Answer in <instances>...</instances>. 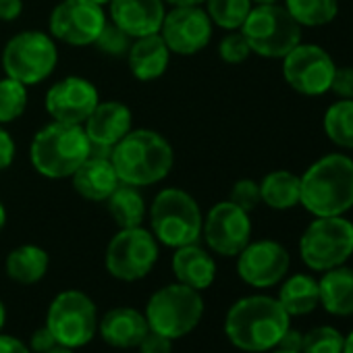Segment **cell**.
Masks as SVG:
<instances>
[{
  "instance_id": "1",
  "label": "cell",
  "mask_w": 353,
  "mask_h": 353,
  "mask_svg": "<svg viewBox=\"0 0 353 353\" xmlns=\"http://www.w3.org/2000/svg\"><path fill=\"white\" fill-rule=\"evenodd\" d=\"M299 204L312 216H345L353 208V158L343 152L320 156L299 176Z\"/></svg>"
},
{
  "instance_id": "2",
  "label": "cell",
  "mask_w": 353,
  "mask_h": 353,
  "mask_svg": "<svg viewBox=\"0 0 353 353\" xmlns=\"http://www.w3.org/2000/svg\"><path fill=\"white\" fill-rule=\"evenodd\" d=\"M291 326V316L276 297L250 295L231 305L225 318L229 341L248 353L276 349L283 332Z\"/></svg>"
},
{
  "instance_id": "3",
  "label": "cell",
  "mask_w": 353,
  "mask_h": 353,
  "mask_svg": "<svg viewBox=\"0 0 353 353\" xmlns=\"http://www.w3.org/2000/svg\"><path fill=\"white\" fill-rule=\"evenodd\" d=\"M110 162L119 181L143 188L162 181L174 162L172 145L152 129H131L117 145H112Z\"/></svg>"
},
{
  "instance_id": "4",
  "label": "cell",
  "mask_w": 353,
  "mask_h": 353,
  "mask_svg": "<svg viewBox=\"0 0 353 353\" xmlns=\"http://www.w3.org/2000/svg\"><path fill=\"white\" fill-rule=\"evenodd\" d=\"M90 139L83 125L50 123L42 127L30 145V160L34 168L48 179H67L88 160Z\"/></svg>"
},
{
  "instance_id": "5",
  "label": "cell",
  "mask_w": 353,
  "mask_h": 353,
  "mask_svg": "<svg viewBox=\"0 0 353 353\" xmlns=\"http://www.w3.org/2000/svg\"><path fill=\"white\" fill-rule=\"evenodd\" d=\"M152 235L168 248L198 243L202 237V210L198 202L183 190H162L150 208Z\"/></svg>"
},
{
  "instance_id": "6",
  "label": "cell",
  "mask_w": 353,
  "mask_h": 353,
  "mask_svg": "<svg viewBox=\"0 0 353 353\" xmlns=\"http://www.w3.org/2000/svg\"><path fill=\"white\" fill-rule=\"evenodd\" d=\"M143 316L150 330L168 339H181L200 324L204 316V299L200 291L188 285H166L150 297Z\"/></svg>"
},
{
  "instance_id": "7",
  "label": "cell",
  "mask_w": 353,
  "mask_h": 353,
  "mask_svg": "<svg viewBox=\"0 0 353 353\" xmlns=\"http://www.w3.org/2000/svg\"><path fill=\"white\" fill-rule=\"evenodd\" d=\"M299 256L314 272L343 266L353 256V223L345 216H316L299 237Z\"/></svg>"
},
{
  "instance_id": "8",
  "label": "cell",
  "mask_w": 353,
  "mask_h": 353,
  "mask_svg": "<svg viewBox=\"0 0 353 353\" xmlns=\"http://www.w3.org/2000/svg\"><path fill=\"white\" fill-rule=\"evenodd\" d=\"M254 54L262 59H283L301 42V26L285 5H256L241 26Z\"/></svg>"
},
{
  "instance_id": "9",
  "label": "cell",
  "mask_w": 353,
  "mask_h": 353,
  "mask_svg": "<svg viewBox=\"0 0 353 353\" xmlns=\"http://www.w3.org/2000/svg\"><path fill=\"white\" fill-rule=\"evenodd\" d=\"M59 63V50L52 36L36 30L13 36L3 50V67L7 77L26 85H36L52 75Z\"/></svg>"
},
{
  "instance_id": "10",
  "label": "cell",
  "mask_w": 353,
  "mask_h": 353,
  "mask_svg": "<svg viewBox=\"0 0 353 353\" xmlns=\"http://www.w3.org/2000/svg\"><path fill=\"white\" fill-rule=\"evenodd\" d=\"M46 326L57 343L69 349L88 345L98 330V312L94 301L75 289L59 293L46 314Z\"/></svg>"
},
{
  "instance_id": "11",
  "label": "cell",
  "mask_w": 353,
  "mask_h": 353,
  "mask_svg": "<svg viewBox=\"0 0 353 353\" xmlns=\"http://www.w3.org/2000/svg\"><path fill=\"white\" fill-rule=\"evenodd\" d=\"M158 260L156 237L141 229H121L106 248V268L119 281H139L143 279Z\"/></svg>"
},
{
  "instance_id": "12",
  "label": "cell",
  "mask_w": 353,
  "mask_h": 353,
  "mask_svg": "<svg viewBox=\"0 0 353 353\" xmlns=\"http://www.w3.org/2000/svg\"><path fill=\"white\" fill-rule=\"evenodd\" d=\"M283 77L287 85L301 96H324L330 92V81L334 75V61L318 44L299 42L283 59Z\"/></svg>"
},
{
  "instance_id": "13",
  "label": "cell",
  "mask_w": 353,
  "mask_h": 353,
  "mask_svg": "<svg viewBox=\"0 0 353 353\" xmlns=\"http://www.w3.org/2000/svg\"><path fill=\"white\" fill-rule=\"evenodd\" d=\"M104 9L92 0H61L50 13V36L69 46H92L106 26Z\"/></svg>"
},
{
  "instance_id": "14",
  "label": "cell",
  "mask_w": 353,
  "mask_h": 353,
  "mask_svg": "<svg viewBox=\"0 0 353 353\" xmlns=\"http://www.w3.org/2000/svg\"><path fill=\"white\" fill-rule=\"evenodd\" d=\"M202 233L212 252L233 258L252 241L250 212L241 210L229 200L219 202L208 210L202 223Z\"/></svg>"
},
{
  "instance_id": "15",
  "label": "cell",
  "mask_w": 353,
  "mask_h": 353,
  "mask_svg": "<svg viewBox=\"0 0 353 353\" xmlns=\"http://www.w3.org/2000/svg\"><path fill=\"white\" fill-rule=\"evenodd\" d=\"M158 34L170 52L192 57L210 44L212 21L202 7H172L164 13Z\"/></svg>"
},
{
  "instance_id": "16",
  "label": "cell",
  "mask_w": 353,
  "mask_h": 353,
  "mask_svg": "<svg viewBox=\"0 0 353 353\" xmlns=\"http://www.w3.org/2000/svg\"><path fill=\"white\" fill-rule=\"evenodd\" d=\"M291 266L287 248L274 239L250 241L237 254V274L243 283L256 289H268L279 285Z\"/></svg>"
},
{
  "instance_id": "17",
  "label": "cell",
  "mask_w": 353,
  "mask_h": 353,
  "mask_svg": "<svg viewBox=\"0 0 353 353\" xmlns=\"http://www.w3.org/2000/svg\"><path fill=\"white\" fill-rule=\"evenodd\" d=\"M98 102L100 98L96 85L77 75L57 81L46 94L48 114L67 125H83Z\"/></svg>"
},
{
  "instance_id": "18",
  "label": "cell",
  "mask_w": 353,
  "mask_h": 353,
  "mask_svg": "<svg viewBox=\"0 0 353 353\" xmlns=\"http://www.w3.org/2000/svg\"><path fill=\"white\" fill-rule=\"evenodd\" d=\"M110 19L133 40L160 32L164 0H110Z\"/></svg>"
},
{
  "instance_id": "19",
  "label": "cell",
  "mask_w": 353,
  "mask_h": 353,
  "mask_svg": "<svg viewBox=\"0 0 353 353\" xmlns=\"http://www.w3.org/2000/svg\"><path fill=\"white\" fill-rule=\"evenodd\" d=\"M83 125L92 145L112 148L131 131L133 117L123 102L108 100V102H98V106L92 110V114Z\"/></svg>"
},
{
  "instance_id": "20",
  "label": "cell",
  "mask_w": 353,
  "mask_h": 353,
  "mask_svg": "<svg viewBox=\"0 0 353 353\" xmlns=\"http://www.w3.org/2000/svg\"><path fill=\"white\" fill-rule=\"evenodd\" d=\"M119 174L106 156H88V160L73 172L75 192L92 202H106L119 188Z\"/></svg>"
},
{
  "instance_id": "21",
  "label": "cell",
  "mask_w": 353,
  "mask_h": 353,
  "mask_svg": "<svg viewBox=\"0 0 353 353\" xmlns=\"http://www.w3.org/2000/svg\"><path fill=\"white\" fill-rule=\"evenodd\" d=\"M98 330L102 339L119 349H131L141 343L145 332L150 330L148 320L133 307H112L98 322Z\"/></svg>"
},
{
  "instance_id": "22",
  "label": "cell",
  "mask_w": 353,
  "mask_h": 353,
  "mask_svg": "<svg viewBox=\"0 0 353 353\" xmlns=\"http://www.w3.org/2000/svg\"><path fill=\"white\" fill-rule=\"evenodd\" d=\"M172 272L176 276V283L188 285L196 291H204L216 279V264L204 248H200L198 243H190L176 248L172 256Z\"/></svg>"
},
{
  "instance_id": "23",
  "label": "cell",
  "mask_w": 353,
  "mask_h": 353,
  "mask_svg": "<svg viewBox=\"0 0 353 353\" xmlns=\"http://www.w3.org/2000/svg\"><path fill=\"white\" fill-rule=\"evenodd\" d=\"M168 61H170V50L160 38V34L135 38L127 52L131 75L139 81H152L162 77L164 71L168 69Z\"/></svg>"
},
{
  "instance_id": "24",
  "label": "cell",
  "mask_w": 353,
  "mask_h": 353,
  "mask_svg": "<svg viewBox=\"0 0 353 353\" xmlns=\"http://www.w3.org/2000/svg\"><path fill=\"white\" fill-rule=\"evenodd\" d=\"M320 305L332 316H353V268L336 266L322 272L318 281Z\"/></svg>"
},
{
  "instance_id": "25",
  "label": "cell",
  "mask_w": 353,
  "mask_h": 353,
  "mask_svg": "<svg viewBox=\"0 0 353 353\" xmlns=\"http://www.w3.org/2000/svg\"><path fill=\"white\" fill-rule=\"evenodd\" d=\"M260 198L272 210H291L299 206L301 200V183L299 174L279 168L268 172L260 181Z\"/></svg>"
},
{
  "instance_id": "26",
  "label": "cell",
  "mask_w": 353,
  "mask_h": 353,
  "mask_svg": "<svg viewBox=\"0 0 353 353\" xmlns=\"http://www.w3.org/2000/svg\"><path fill=\"white\" fill-rule=\"evenodd\" d=\"M276 299L289 316H307L320 305L318 281L310 274L297 272L285 279Z\"/></svg>"
},
{
  "instance_id": "27",
  "label": "cell",
  "mask_w": 353,
  "mask_h": 353,
  "mask_svg": "<svg viewBox=\"0 0 353 353\" xmlns=\"http://www.w3.org/2000/svg\"><path fill=\"white\" fill-rule=\"evenodd\" d=\"M50 258L38 245H19L7 256V274L19 285H34L44 279Z\"/></svg>"
},
{
  "instance_id": "28",
  "label": "cell",
  "mask_w": 353,
  "mask_h": 353,
  "mask_svg": "<svg viewBox=\"0 0 353 353\" xmlns=\"http://www.w3.org/2000/svg\"><path fill=\"white\" fill-rule=\"evenodd\" d=\"M108 212L121 229L141 227L145 219V202L137 188L119 183V188L108 196Z\"/></svg>"
},
{
  "instance_id": "29",
  "label": "cell",
  "mask_w": 353,
  "mask_h": 353,
  "mask_svg": "<svg viewBox=\"0 0 353 353\" xmlns=\"http://www.w3.org/2000/svg\"><path fill=\"white\" fill-rule=\"evenodd\" d=\"M326 137L341 150H353V100L332 102L322 119Z\"/></svg>"
},
{
  "instance_id": "30",
  "label": "cell",
  "mask_w": 353,
  "mask_h": 353,
  "mask_svg": "<svg viewBox=\"0 0 353 353\" xmlns=\"http://www.w3.org/2000/svg\"><path fill=\"white\" fill-rule=\"evenodd\" d=\"M285 9L301 28H322L336 19L339 0H285Z\"/></svg>"
},
{
  "instance_id": "31",
  "label": "cell",
  "mask_w": 353,
  "mask_h": 353,
  "mask_svg": "<svg viewBox=\"0 0 353 353\" xmlns=\"http://www.w3.org/2000/svg\"><path fill=\"white\" fill-rule=\"evenodd\" d=\"M210 21L227 32L241 30L252 11V0H206Z\"/></svg>"
},
{
  "instance_id": "32",
  "label": "cell",
  "mask_w": 353,
  "mask_h": 353,
  "mask_svg": "<svg viewBox=\"0 0 353 353\" xmlns=\"http://www.w3.org/2000/svg\"><path fill=\"white\" fill-rule=\"evenodd\" d=\"M28 106V85L5 77L0 79V123H13L26 112Z\"/></svg>"
},
{
  "instance_id": "33",
  "label": "cell",
  "mask_w": 353,
  "mask_h": 353,
  "mask_svg": "<svg viewBox=\"0 0 353 353\" xmlns=\"http://www.w3.org/2000/svg\"><path fill=\"white\" fill-rule=\"evenodd\" d=\"M345 334L334 326H316L303 334L301 353H343Z\"/></svg>"
},
{
  "instance_id": "34",
  "label": "cell",
  "mask_w": 353,
  "mask_h": 353,
  "mask_svg": "<svg viewBox=\"0 0 353 353\" xmlns=\"http://www.w3.org/2000/svg\"><path fill=\"white\" fill-rule=\"evenodd\" d=\"M131 42H133V38L129 34H125L114 23H106L104 30H102V34L94 42V46L100 52L108 54V57H127V52L131 48Z\"/></svg>"
},
{
  "instance_id": "35",
  "label": "cell",
  "mask_w": 353,
  "mask_h": 353,
  "mask_svg": "<svg viewBox=\"0 0 353 353\" xmlns=\"http://www.w3.org/2000/svg\"><path fill=\"white\" fill-rule=\"evenodd\" d=\"M250 54H252V48H250L248 40L243 38L241 30L229 32L219 44V57L229 65H239V63L248 61Z\"/></svg>"
},
{
  "instance_id": "36",
  "label": "cell",
  "mask_w": 353,
  "mask_h": 353,
  "mask_svg": "<svg viewBox=\"0 0 353 353\" xmlns=\"http://www.w3.org/2000/svg\"><path fill=\"white\" fill-rule=\"evenodd\" d=\"M229 202H233L235 206H239L245 212L256 210L262 204L260 198V183H256L254 179H239L229 196Z\"/></svg>"
},
{
  "instance_id": "37",
  "label": "cell",
  "mask_w": 353,
  "mask_h": 353,
  "mask_svg": "<svg viewBox=\"0 0 353 353\" xmlns=\"http://www.w3.org/2000/svg\"><path fill=\"white\" fill-rule=\"evenodd\" d=\"M330 92L339 100H353V67H336L332 81H330Z\"/></svg>"
},
{
  "instance_id": "38",
  "label": "cell",
  "mask_w": 353,
  "mask_h": 353,
  "mask_svg": "<svg viewBox=\"0 0 353 353\" xmlns=\"http://www.w3.org/2000/svg\"><path fill=\"white\" fill-rule=\"evenodd\" d=\"M137 347H139V353H172V339L156 330H148Z\"/></svg>"
},
{
  "instance_id": "39",
  "label": "cell",
  "mask_w": 353,
  "mask_h": 353,
  "mask_svg": "<svg viewBox=\"0 0 353 353\" xmlns=\"http://www.w3.org/2000/svg\"><path fill=\"white\" fill-rule=\"evenodd\" d=\"M59 343L54 339V334L50 332V328L44 324L42 328H38L34 334H32V341H30V349L36 351V353H48L50 349H54Z\"/></svg>"
},
{
  "instance_id": "40",
  "label": "cell",
  "mask_w": 353,
  "mask_h": 353,
  "mask_svg": "<svg viewBox=\"0 0 353 353\" xmlns=\"http://www.w3.org/2000/svg\"><path fill=\"white\" fill-rule=\"evenodd\" d=\"M15 160V141L7 129L0 127V170H5Z\"/></svg>"
},
{
  "instance_id": "41",
  "label": "cell",
  "mask_w": 353,
  "mask_h": 353,
  "mask_svg": "<svg viewBox=\"0 0 353 353\" xmlns=\"http://www.w3.org/2000/svg\"><path fill=\"white\" fill-rule=\"evenodd\" d=\"M301 345H303V332H299L297 328H287L276 345V349H285V351H293V353H301Z\"/></svg>"
},
{
  "instance_id": "42",
  "label": "cell",
  "mask_w": 353,
  "mask_h": 353,
  "mask_svg": "<svg viewBox=\"0 0 353 353\" xmlns=\"http://www.w3.org/2000/svg\"><path fill=\"white\" fill-rule=\"evenodd\" d=\"M23 11V0H0V21H15Z\"/></svg>"
},
{
  "instance_id": "43",
  "label": "cell",
  "mask_w": 353,
  "mask_h": 353,
  "mask_svg": "<svg viewBox=\"0 0 353 353\" xmlns=\"http://www.w3.org/2000/svg\"><path fill=\"white\" fill-rule=\"evenodd\" d=\"M0 353H32V349L23 341L0 332Z\"/></svg>"
},
{
  "instance_id": "44",
  "label": "cell",
  "mask_w": 353,
  "mask_h": 353,
  "mask_svg": "<svg viewBox=\"0 0 353 353\" xmlns=\"http://www.w3.org/2000/svg\"><path fill=\"white\" fill-rule=\"evenodd\" d=\"M164 3L172 5V7H200L206 0H164Z\"/></svg>"
},
{
  "instance_id": "45",
  "label": "cell",
  "mask_w": 353,
  "mask_h": 353,
  "mask_svg": "<svg viewBox=\"0 0 353 353\" xmlns=\"http://www.w3.org/2000/svg\"><path fill=\"white\" fill-rule=\"evenodd\" d=\"M343 353H353V330L345 336V345H343Z\"/></svg>"
},
{
  "instance_id": "46",
  "label": "cell",
  "mask_w": 353,
  "mask_h": 353,
  "mask_svg": "<svg viewBox=\"0 0 353 353\" xmlns=\"http://www.w3.org/2000/svg\"><path fill=\"white\" fill-rule=\"evenodd\" d=\"M5 225H7V210H5L3 202H0V233H3Z\"/></svg>"
},
{
  "instance_id": "47",
  "label": "cell",
  "mask_w": 353,
  "mask_h": 353,
  "mask_svg": "<svg viewBox=\"0 0 353 353\" xmlns=\"http://www.w3.org/2000/svg\"><path fill=\"white\" fill-rule=\"evenodd\" d=\"M5 322H7V310H5V303H3V299H0V330H3Z\"/></svg>"
},
{
  "instance_id": "48",
  "label": "cell",
  "mask_w": 353,
  "mask_h": 353,
  "mask_svg": "<svg viewBox=\"0 0 353 353\" xmlns=\"http://www.w3.org/2000/svg\"><path fill=\"white\" fill-rule=\"evenodd\" d=\"M48 353H73V349H69V347H63V345H57L54 349H50Z\"/></svg>"
},
{
  "instance_id": "49",
  "label": "cell",
  "mask_w": 353,
  "mask_h": 353,
  "mask_svg": "<svg viewBox=\"0 0 353 353\" xmlns=\"http://www.w3.org/2000/svg\"><path fill=\"white\" fill-rule=\"evenodd\" d=\"M252 3H256V5H276V3H281V0H252Z\"/></svg>"
},
{
  "instance_id": "50",
  "label": "cell",
  "mask_w": 353,
  "mask_h": 353,
  "mask_svg": "<svg viewBox=\"0 0 353 353\" xmlns=\"http://www.w3.org/2000/svg\"><path fill=\"white\" fill-rule=\"evenodd\" d=\"M92 3H96V5H100V7H104V5H108L110 0H92Z\"/></svg>"
},
{
  "instance_id": "51",
  "label": "cell",
  "mask_w": 353,
  "mask_h": 353,
  "mask_svg": "<svg viewBox=\"0 0 353 353\" xmlns=\"http://www.w3.org/2000/svg\"><path fill=\"white\" fill-rule=\"evenodd\" d=\"M272 353H293V351H285V349H276V351H272Z\"/></svg>"
}]
</instances>
